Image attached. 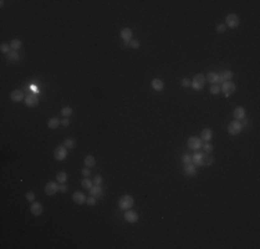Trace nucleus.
Instances as JSON below:
<instances>
[{"label":"nucleus","mask_w":260,"mask_h":249,"mask_svg":"<svg viewBox=\"0 0 260 249\" xmlns=\"http://www.w3.org/2000/svg\"><path fill=\"white\" fill-rule=\"evenodd\" d=\"M187 147L191 150H195V151H198L199 148H202V140L198 137H190L187 141Z\"/></svg>","instance_id":"obj_9"},{"label":"nucleus","mask_w":260,"mask_h":249,"mask_svg":"<svg viewBox=\"0 0 260 249\" xmlns=\"http://www.w3.org/2000/svg\"><path fill=\"white\" fill-rule=\"evenodd\" d=\"M10 46H11V50L18 51L21 48V46H22V42H21L20 39H14V40L10 43Z\"/></svg>","instance_id":"obj_26"},{"label":"nucleus","mask_w":260,"mask_h":249,"mask_svg":"<svg viewBox=\"0 0 260 249\" xmlns=\"http://www.w3.org/2000/svg\"><path fill=\"white\" fill-rule=\"evenodd\" d=\"M242 125H241V122L239 121H233L230 125H228V127H227V130H228V133L231 134V136H237V134H239L241 133V130H242Z\"/></svg>","instance_id":"obj_5"},{"label":"nucleus","mask_w":260,"mask_h":249,"mask_svg":"<svg viewBox=\"0 0 260 249\" xmlns=\"http://www.w3.org/2000/svg\"><path fill=\"white\" fill-rule=\"evenodd\" d=\"M25 104H26V107L33 108V107H36L39 104V97L36 96V94H28L25 97Z\"/></svg>","instance_id":"obj_12"},{"label":"nucleus","mask_w":260,"mask_h":249,"mask_svg":"<svg viewBox=\"0 0 260 249\" xmlns=\"http://www.w3.org/2000/svg\"><path fill=\"white\" fill-rule=\"evenodd\" d=\"M151 86H152V89L155 91H160V90H163V81H160V79H152V82H151Z\"/></svg>","instance_id":"obj_21"},{"label":"nucleus","mask_w":260,"mask_h":249,"mask_svg":"<svg viewBox=\"0 0 260 249\" xmlns=\"http://www.w3.org/2000/svg\"><path fill=\"white\" fill-rule=\"evenodd\" d=\"M208 154L206 152H195L191 158H193V164L195 166H205V158Z\"/></svg>","instance_id":"obj_7"},{"label":"nucleus","mask_w":260,"mask_h":249,"mask_svg":"<svg viewBox=\"0 0 260 249\" xmlns=\"http://www.w3.org/2000/svg\"><path fill=\"white\" fill-rule=\"evenodd\" d=\"M58 191H60V186H58V183H55V181H49L44 187V192H46V195H49V196L55 195Z\"/></svg>","instance_id":"obj_4"},{"label":"nucleus","mask_w":260,"mask_h":249,"mask_svg":"<svg viewBox=\"0 0 260 249\" xmlns=\"http://www.w3.org/2000/svg\"><path fill=\"white\" fill-rule=\"evenodd\" d=\"M205 78H206V81H208V83H210V85H219V73L209 72L208 76H205Z\"/></svg>","instance_id":"obj_20"},{"label":"nucleus","mask_w":260,"mask_h":249,"mask_svg":"<svg viewBox=\"0 0 260 249\" xmlns=\"http://www.w3.org/2000/svg\"><path fill=\"white\" fill-rule=\"evenodd\" d=\"M25 198H26V201H28V202H35V198H36V195H35V194H33L32 191H29V192H26Z\"/></svg>","instance_id":"obj_34"},{"label":"nucleus","mask_w":260,"mask_h":249,"mask_svg":"<svg viewBox=\"0 0 260 249\" xmlns=\"http://www.w3.org/2000/svg\"><path fill=\"white\" fill-rule=\"evenodd\" d=\"M61 113H63L64 118H68V116H71L73 113V109L71 108V107H64V108L61 109Z\"/></svg>","instance_id":"obj_29"},{"label":"nucleus","mask_w":260,"mask_h":249,"mask_svg":"<svg viewBox=\"0 0 260 249\" xmlns=\"http://www.w3.org/2000/svg\"><path fill=\"white\" fill-rule=\"evenodd\" d=\"M93 183H94V186H101V184H103V176L97 174V176L94 177V180H93Z\"/></svg>","instance_id":"obj_35"},{"label":"nucleus","mask_w":260,"mask_h":249,"mask_svg":"<svg viewBox=\"0 0 260 249\" xmlns=\"http://www.w3.org/2000/svg\"><path fill=\"white\" fill-rule=\"evenodd\" d=\"M181 86H183V87H190V86H191V81H190V79H187V78H184L181 81Z\"/></svg>","instance_id":"obj_39"},{"label":"nucleus","mask_w":260,"mask_h":249,"mask_svg":"<svg viewBox=\"0 0 260 249\" xmlns=\"http://www.w3.org/2000/svg\"><path fill=\"white\" fill-rule=\"evenodd\" d=\"M233 115H234L235 121H239V122H241L242 119L246 118V115H245V108H244V107H237V108L234 109Z\"/></svg>","instance_id":"obj_15"},{"label":"nucleus","mask_w":260,"mask_h":249,"mask_svg":"<svg viewBox=\"0 0 260 249\" xmlns=\"http://www.w3.org/2000/svg\"><path fill=\"white\" fill-rule=\"evenodd\" d=\"M30 213L33 216H40L43 213V205L40 202H32L30 204Z\"/></svg>","instance_id":"obj_13"},{"label":"nucleus","mask_w":260,"mask_h":249,"mask_svg":"<svg viewBox=\"0 0 260 249\" xmlns=\"http://www.w3.org/2000/svg\"><path fill=\"white\" fill-rule=\"evenodd\" d=\"M239 22H241L239 17H238L237 14H228L227 18H225V26H230V28H233V29L238 28Z\"/></svg>","instance_id":"obj_6"},{"label":"nucleus","mask_w":260,"mask_h":249,"mask_svg":"<svg viewBox=\"0 0 260 249\" xmlns=\"http://www.w3.org/2000/svg\"><path fill=\"white\" fill-rule=\"evenodd\" d=\"M67 191H68V186H67V184H65V183H63V184H61V186H60V192L65 194Z\"/></svg>","instance_id":"obj_42"},{"label":"nucleus","mask_w":260,"mask_h":249,"mask_svg":"<svg viewBox=\"0 0 260 249\" xmlns=\"http://www.w3.org/2000/svg\"><path fill=\"white\" fill-rule=\"evenodd\" d=\"M184 174L185 176H195L197 174V166H195L194 164H190V165H185V168H184Z\"/></svg>","instance_id":"obj_19"},{"label":"nucleus","mask_w":260,"mask_h":249,"mask_svg":"<svg viewBox=\"0 0 260 249\" xmlns=\"http://www.w3.org/2000/svg\"><path fill=\"white\" fill-rule=\"evenodd\" d=\"M129 46H130L132 48H138V47H140V42H138L137 39H132V40H130V44H129Z\"/></svg>","instance_id":"obj_36"},{"label":"nucleus","mask_w":260,"mask_h":249,"mask_svg":"<svg viewBox=\"0 0 260 249\" xmlns=\"http://www.w3.org/2000/svg\"><path fill=\"white\" fill-rule=\"evenodd\" d=\"M125 220L128 221V223H137L138 221V213L134 210H132V209H128V210L125 212Z\"/></svg>","instance_id":"obj_11"},{"label":"nucleus","mask_w":260,"mask_h":249,"mask_svg":"<svg viewBox=\"0 0 260 249\" xmlns=\"http://www.w3.org/2000/svg\"><path fill=\"white\" fill-rule=\"evenodd\" d=\"M67 179H68V176H67V173L65 172H60V173L57 174V180H58V183H65L67 181Z\"/></svg>","instance_id":"obj_31"},{"label":"nucleus","mask_w":260,"mask_h":249,"mask_svg":"<svg viewBox=\"0 0 260 249\" xmlns=\"http://www.w3.org/2000/svg\"><path fill=\"white\" fill-rule=\"evenodd\" d=\"M104 195V188L101 186H93L90 188V196L94 198H101Z\"/></svg>","instance_id":"obj_16"},{"label":"nucleus","mask_w":260,"mask_h":249,"mask_svg":"<svg viewBox=\"0 0 260 249\" xmlns=\"http://www.w3.org/2000/svg\"><path fill=\"white\" fill-rule=\"evenodd\" d=\"M221 91L224 93V96L225 97H228V96H231V94L235 91V89H237V86H235V83L234 82H231V81H227V82H224V83H221Z\"/></svg>","instance_id":"obj_3"},{"label":"nucleus","mask_w":260,"mask_h":249,"mask_svg":"<svg viewBox=\"0 0 260 249\" xmlns=\"http://www.w3.org/2000/svg\"><path fill=\"white\" fill-rule=\"evenodd\" d=\"M21 60V55L18 51L15 50H11L10 53H8V61H11V62H15V61H20Z\"/></svg>","instance_id":"obj_23"},{"label":"nucleus","mask_w":260,"mask_h":249,"mask_svg":"<svg viewBox=\"0 0 260 249\" xmlns=\"http://www.w3.org/2000/svg\"><path fill=\"white\" fill-rule=\"evenodd\" d=\"M202 147H203V150H205V152H206V154H210V152L213 151V145H212L210 143H206L205 145H202Z\"/></svg>","instance_id":"obj_38"},{"label":"nucleus","mask_w":260,"mask_h":249,"mask_svg":"<svg viewBox=\"0 0 260 249\" xmlns=\"http://www.w3.org/2000/svg\"><path fill=\"white\" fill-rule=\"evenodd\" d=\"M72 199H73V202H75L76 205H82V204H86V195L83 192H75L72 195Z\"/></svg>","instance_id":"obj_17"},{"label":"nucleus","mask_w":260,"mask_h":249,"mask_svg":"<svg viewBox=\"0 0 260 249\" xmlns=\"http://www.w3.org/2000/svg\"><path fill=\"white\" fill-rule=\"evenodd\" d=\"M75 144H76V143H75V140H73L72 137H68L67 140L64 141L63 145H64L67 150H71V148H75Z\"/></svg>","instance_id":"obj_25"},{"label":"nucleus","mask_w":260,"mask_h":249,"mask_svg":"<svg viewBox=\"0 0 260 249\" xmlns=\"http://www.w3.org/2000/svg\"><path fill=\"white\" fill-rule=\"evenodd\" d=\"M86 204H87L89 206H94V205L97 204V198H94V196H89V198L86 199Z\"/></svg>","instance_id":"obj_33"},{"label":"nucleus","mask_w":260,"mask_h":249,"mask_svg":"<svg viewBox=\"0 0 260 249\" xmlns=\"http://www.w3.org/2000/svg\"><path fill=\"white\" fill-rule=\"evenodd\" d=\"M225 29H227V26H225V24H219L217 26H216V30H217L219 33H224Z\"/></svg>","instance_id":"obj_37"},{"label":"nucleus","mask_w":260,"mask_h":249,"mask_svg":"<svg viewBox=\"0 0 260 249\" xmlns=\"http://www.w3.org/2000/svg\"><path fill=\"white\" fill-rule=\"evenodd\" d=\"M67 155H68V151L64 145H60L54 150V158L57 159V161H64V159L67 158Z\"/></svg>","instance_id":"obj_10"},{"label":"nucleus","mask_w":260,"mask_h":249,"mask_svg":"<svg viewBox=\"0 0 260 249\" xmlns=\"http://www.w3.org/2000/svg\"><path fill=\"white\" fill-rule=\"evenodd\" d=\"M205 83H206L205 75H202V73H198V75L194 76L193 81H191V87L195 89V90H202V89L205 87Z\"/></svg>","instance_id":"obj_1"},{"label":"nucleus","mask_w":260,"mask_h":249,"mask_svg":"<svg viewBox=\"0 0 260 249\" xmlns=\"http://www.w3.org/2000/svg\"><path fill=\"white\" fill-rule=\"evenodd\" d=\"M0 51H2L3 54H8L11 51V46H8L7 43H2V46H0Z\"/></svg>","instance_id":"obj_30"},{"label":"nucleus","mask_w":260,"mask_h":249,"mask_svg":"<svg viewBox=\"0 0 260 249\" xmlns=\"http://www.w3.org/2000/svg\"><path fill=\"white\" fill-rule=\"evenodd\" d=\"M11 100L15 101V103H20V101L25 100V94H24V90H20V89H17V90H13L11 91Z\"/></svg>","instance_id":"obj_14"},{"label":"nucleus","mask_w":260,"mask_h":249,"mask_svg":"<svg viewBox=\"0 0 260 249\" xmlns=\"http://www.w3.org/2000/svg\"><path fill=\"white\" fill-rule=\"evenodd\" d=\"M212 164H213V158L210 155H206V158H205V166L206 165L209 166V165H212Z\"/></svg>","instance_id":"obj_40"},{"label":"nucleus","mask_w":260,"mask_h":249,"mask_svg":"<svg viewBox=\"0 0 260 249\" xmlns=\"http://www.w3.org/2000/svg\"><path fill=\"white\" fill-rule=\"evenodd\" d=\"M60 125H61V122H60V119H58V118H50V119H49V122H47L49 129H57Z\"/></svg>","instance_id":"obj_22"},{"label":"nucleus","mask_w":260,"mask_h":249,"mask_svg":"<svg viewBox=\"0 0 260 249\" xmlns=\"http://www.w3.org/2000/svg\"><path fill=\"white\" fill-rule=\"evenodd\" d=\"M93 186H94V183H93L91 180H89L87 177H85V179L82 180V187H83V188H86V190H90Z\"/></svg>","instance_id":"obj_27"},{"label":"nucleus","mask_w":260,"mask_h":249,"mask_svg":"<svg viewBox=\"0 0 260 249\" xmlns=\"http://www.w3.org/2000/svg\"><path fill=\"white\" fill-rule=\"evenodd\" d=\"M132 36H133V32L130 28H123L122 30H120V38H122L123 40V44L125 46H129L130 44V40H132Z\"/></svg>","instance_id":"obj_8"},{"label":"nucleus","mask_w":260,"mask_h":249,"mask_svg":"<svg viewBox=\"0 0 260 249\" xmlns=\"http://www.w3.org/2000/svg\"><path fill=\"white\" fill-rule=\"evenodd\" d=\"M213 137V131L210 130V129H203L202 131H201V140L205 141V143H209L210 140H212Z\"/></svg>","instance_id":"obj_18"},{"label":"nucleus","mask_w":260,"mask_h":249,"mask_svg":"<svg viewBox=\"0 0 260 249\" xmlns=\"http://www.w3.org/2000/svg\"><path fill=\"white\" fill-rule=\"evenodd\" d=\"M183 164L184 165H190L193 164V158H191L188 154H185V155H183Z\"/></svg>","instance_id":"obj_32"},{"label":"nucleus","mask_w":260,"mask_h":249,"mask_svg":"<svg viewBox=\"0 0 260 249\" xmlns=\"http://www.w3.org/2000/svg\"><path fill=\"white\" fill-rule=\"evenodd\" d=\"M85 165H86V168H93V166L95 165V158L93 155H86Z\"/></svg>","instance_id":"obj_24"},{"label":"nucleus","mask_w":260,"mask_h":249,"mask_svg":"<svg viewBox=\"0 0 260 249\" xmlns=\"http://www.w3.org/2000/svg\"><path fill=\"white\" fill-rule=\"evenodd\" d=\"M82 174H83V177H89V176H90V169H89V168L82 169Z\"/></svg>","instance_id":"obj_41"},{"label":"nucleus","mask_w":260,"mask_h":249,"mask_svg":"<svg viewBox=\"0 0 260 249\" xmlns=\"http://www.w3.org/2000/svg\"><path fill=\"white\" fill-rule=\"evenodd\" d=\"M241 125H242V127H248V126H249V119H246V118L242 119V123Z\"/></svg>","instance_id":"obj_43"},{"label":"nucleus","mask_w":260,"mask_h":249,"mask_svg":"<svg viewBox=\"0 0 260 249\" xmlns=\"http://www.w3.org/2000/svg\"><path fill=\"white\" fill-rule=\"evenodd\" d=\"M61 125L69 126V119H68V118H63V121H61Z\"/></svg>","instance_id":"obj_44"},{"label":"nucleus","mask_w":260,"mask_h":249,"mask_svg":"<svg viewBox=\"0 0 260 249\" xmlns=\"http://www.w3.org/2000/svg\"><path fill=\"white\" fill-rule=\"evenodd\" d=\"M133 205H134V199H133L132 195H123L122 198L119 199V208L123 209V210L132 209Z\"/></svg>","instance_id":"obj_2"},{"label":"nucleus","mask_w":260,"mask_h":249,"mask_svg":"<svg viewBox=\"0 0 260 249\" xmlns=\"http://www.w3.org/2000/svg\"><path fill=\"white\" fill-rule=\"evenodd\" d=\"M209 91L213 94V96H217V94L221 91L220 85H212V86H210V89H209Z\"/></svg>","instance_id":"obj_28"}]
</instances>
